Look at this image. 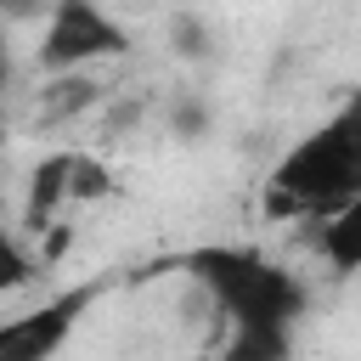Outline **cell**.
Wrapping results in <instances>:
<instances>
[{"label": "cell", "instance_id": "6da1fadb", "mask_svg": "<svg viewBox=\"0 0 361 361\" xmlns=\"http://www.w3.org/2000/svg\"><path fill=\"white\" fill-rule=\"evenodd\" d=\"M186 271L197 276L209 305L226 316L231 355H282L293 344L288 333L305 310V282L288 265H276L243 243H214V248H192Z\"/></svg>", "mask_w": 361, "mask_h": 361}, {"label": "cell", "instance_id": "7a4b0ae2", "mask_svg": "<svg viewBox=\"0 0 361 361\" xmlns=\"http://www.w3.org/2000/svg\"><path fill=\"white\" fill-rule=\"evenodd\" d=\"M361 192V90L305 130L265 180V209L276 214H327Z\"/></svg>", "mask_w": 361, "mask_h": 361}, {"label": "cell", "instance_id": "3957f363", "mask_svg": "<svg viewBox=\"0 0 361 361\" xmlns=\"http://www.w3.org/2000/svg\"><path fill=\"white\" fill-rule=\"evenodd\" d=\"M124 51H130V34L118 28V17L102 0H45V23H39V45H34V62L45 73L118 62Z\"/></svg>", "mask_w": 361, "mask_h": 361}, {"label": "cell", "instance_id": "277c9868", "mask_svg": "<svg viewBox=\"0 0 361 361\" xmlns=\"http://www.w3.org/2000/svg\"><path fill=\"white\" fill-rule=\"evenodd\" d=\"M85 299H90V293H62V299H51V305H34V310L0 322V361H45V355H56V350L68 344Z\"/></svg>", "mask_w": 361, "mask_h": 361}, {"label": "cell", "instance_id": "5b68a950", "mask_svg": "<svg viewBox=\"0 0 361 361\" xmlns=\"http://www.w3.org/2000/svg\"><path fill=\"white\" fill-rule=\"evenodd\" d=\"M316 254H322V265L333 271V276H355L361 271V192L355 197H344L338 209H327V214H316Z\"/></svg>", "mask_w": 361, "mask_h": 361}, {"label": "cell", "instance_id": "8992f818", "mask_svg": "<svg viewBox=\"0 0 361 361\" xmlns=\"http://www.w3.org/2000/svg\"><path fill=\"white\" fill-rule=\"evenodd\" d=\"M73 175H79V152H51L45 164H34V175H28V203H23V220H28L34 231H45L51 209H56L62 197H73Z\"/></svg>", "mask_w": 361, "mask_h": 361}, {"label": "cell", "instance_id": "52a82bcc", "mask_svg": "<svg viewBox=\"0 0 361 361\" xmlns=\"http://www.w3.org/2000/svg\"><path fill=\"white\" fill-rule=\"evenodd\" d=\"M34 271H39V265H34V254L23 248V237L0 226V299H6V293H17V288H28V282H34Z\"/></svg>", "mask_w": 361, "mask_h": 361}, {"label": "cell", "instance_id": "ba28073f", "mask_svg": "<svg viewBox=\"0 0 361 361\" xmlns=\"http://www.w3.org/2000/svg\"><path fill=\"white\" fill-rule=\"evenodd\" d=\"M11 79V51H6V34H0V85Z\"/></svg>", "mask_w": 361, "mask_h": 361}]
</instances>
